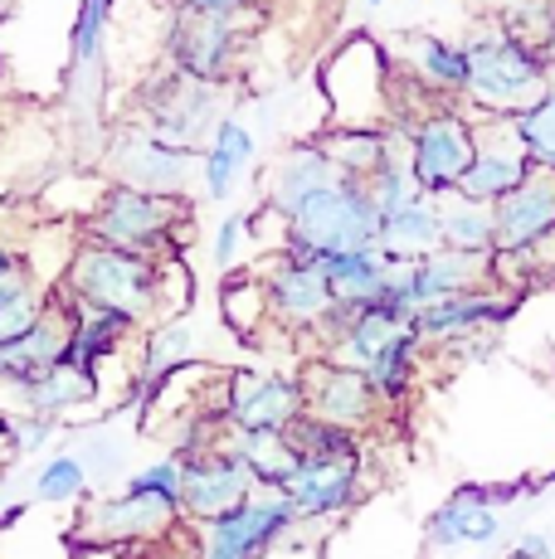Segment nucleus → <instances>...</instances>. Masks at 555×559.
I'll list each match as a JSON object with an SVG mask.
<instances>
[{
	"label": "nucleus",
	"mask_w": 555,
	"mask_h": 559,
	"mask_svg": "<svg viewBox=\"0 0 555 559\" xmlns=\"http://www.w3.org/2000/svg\"><path fill=\"white\" fill-rule=\"evenodd\" d=\"M336 176L341 170H336V160L327 156L322 136H303V142H293L269 170V214L287 219L297 204H303L307 195H317L322 186H332Z\"/></svg>",
	"instance_id": "obj_22"
},
{
	"label": "nucleus",
	"mask_w": 555,
	"mask_h": 559,
	"mask_svg": "<svg viewBox=\"0 0 555 559\" xmlns=\"http://www.w3.org/2000/svg\"><path fill=\"white\" fill-rule=\"evenodd\" d=\"M253 491H263V487L253 481V472L229 453L224 438L215 448H200V453L180 457V515H186V525H196V531L220 521V515L239 511Z\"/></svg>",
	"instance_id": "obj_13"
},
{
	"label": "nucleus",
	"mask_w": 555,
	"mask_h": 559,
	"mask_svg": "<svg viewBox=\"0 0 555 559\" xmlns=\"http://www.w3.org/2000/svg\"><path fill=\"white\" fill-rule=\"evenodd\" d=\"M303 414H307L303 380H297L293 370H259V365H239V370L220 374V418H224V428L287 433Z\"/></svg>",
	"instance_id": "obj_8"
},
{
	"label": "nucleus",
	"mask_w": 555,
	"mask_h": 559,
	"mask_svg": "<svg viewBox=\"0 0 555 559\" xmlns=\"http://www.w3.org/2000/svg\"><path fill=\"white\" fill-rule=\"evenodd\" d=\"M555 229V176L536 170L527 186H517L507 200L493 204V234H497V258H517L536 239Z\"/></svg>",
	"instance_id": "obj_21"
},
{
	"label": "nucleus",
	"mask_w": 555,
	"mask_h": 559,
	"mask_svg": "<svg viewBox=\"0 0 555 559\" xmlns=\"http://www.w3.org/2000/svg\"><path fill=\"white\" fill-rule=\"evenodd\" d=\"M477 152V112L473 107L439 103L429 112H420L404 132V156H410V176L420 186L424 200L444 204L458 195L468 166Z\"/></svg>",
	"instance_id": "obj_4"
},
{
	"label": "nucleus",
	"mask_w": 555,
	"mask_h": 559,
	"mask_svg": "<svg viewBox=\"0 0 555 559\" xmlns=\"http://www.w3.org/2000/svg\"><path fill=\"white\" fill-rule=\"evenodd\" d=\"M263 297H269V321L287 336H307L312 350L322 346L327 326L336 317V293L327 277L322 258H293L278 249V258L263 273Z\"/></svg>",
	"instance_id": "obj_7"
},
{
	"label": "nucleus",
	"mask_w": 555,
	"mask_h": 559,
	"mask_svg": "<svg viewBox=\"0 0 555 559\" xmlns=\"http://www.w3.org/2000/svg\"><path fill=\"white\" fill-rule=\"evenodd\" d=\"M186 525L180 515V501H162V497H142V491H127L117 487L108 497H98L88 511H83L79 531L98 545H152V540H166Z\"/></svg>",
	"instance_id": "obj_15"
},
{
	"label": "nucleus",
	"mask_w": 555,
	"mask_h": 559,
	"mask_svg": "<svg viewBox=\"0 0 555 559\" xmlns=\"http://www.w3.org/2000/svg\"><path fill=\"white\" fill-rule=\"evenodd\" d=\"M69 336H73V302L59 293V297H49V311L39 317L35 331L0 346V394L20 400L35 380H45L63 360V350H69Z\"/></svg>",
	"instance_id": "obj_19"
},
{
	"label": "nucleus",
	"mask_w": 555,
	"mask_h": 559,
	"mask_svg": "<svg viewBox=\"0 0 555 559\" xmlns=\"http://www.w3.org/2000/svg\"><path fill=\"white\" fill-rule=\"evenodd\" d=\"M45 311H49V293H39L29 263L15 249H0V346L35 331Z\"/></svg>",
	"instance_id": "obj_25"
},
{
	"label": "nucleus",
	"mask_w": 555,
	"mask_h": 559,
	"mask_svg": "<svg viewBox=\"0 0 555 559\" xmlns=\"http://www.w3.org/2000/svg\"><path fill=\"white\" fill-rule=\"evenodd\" d=\"M127 491H142V497H162V501H180V457L166 453L156 462H146L142 472H132V477L122 481Z\"/></svg>",
	"instance_id": "obj_42"
},
{
	"label": "nucleus",
	"mask_w": 555,
	"mask_h": 559,
	"mask_svg": "<svg viewBox=\"0 0 555 559\" xmlns=\"http://www.w3.org/2000/svg\"><path fill=\"white\" fill-rule=\"evenodd\" d=\"M249 234H253V214H224L220 219L215 243H210L220 273H234V263H244V253H249Z\"/></svg>",
	"instance_id": "obj_43"
},
{
	"label": "nucleus",
	"mask_w": 555,
	"mask_h": 559,
	"mask_svg": "<svg viewBox=\"0 0 555 559\" xmlns=\"http://www.w3.org/2000/svg\"><path fill=\"white\" fill-rule=\"evenodd\" d=\"M297 535H303V525H297L293 507L278 491H253L239 511L200 525L196 559H269Z\"/></svg>",
	"instance_id": "obj_9"
},
{
	"label": "nucleus",
	"mask_w": 555,
	"mask_h": 559,
	"mask_svg": "<svg viewBox=\"0 0 555 559\" xmlns=\"http://www.w3.org/2000/svg\"><path fill=\"white\" fill-rule=\"evenodd\" d=\"M493 20L521 49L555 63V0H501V10Z\"/></svg>",
	"instance_id": "obj_33"
},
{
	"label": "nucleus",
	"mask_w": 555,
	"mask_h": 559,
	"mask_svg": "<svg viewBox=\"0 0 555 559\" xmlns=\"http://www.w3.org/2000/svg\"><path fill=\"white\" fill-rule=\"evenodd\" d=\"M322 146H327V156L336 160L341 176L370 180L404 142H400V136H390L386 127H332V132L322 136Z\"/></svg>",
	"instance_id": "obj_29"
},
{
	"label": "nucleus",
	"mask_w": 555,
	"mask_h": 559,
	"mask_svg": "<svg viewBox=\"0 0 555 559\" xmlns=\"http://www.w3.org/2000/svg\"><path fill=\"white\" fill-rule=\"evenodd\" d=\"M444 249L458 253H497V234H493V210L487 204H468V200H444Z\"/></svg>",
	"instance_id": "obj_35"
},
{
	"label": "nucleus",
	"mask_w": 555,
	"mask_h": 559,
	"mask_svg": "<svg viewBox=\"0 0 555 559\" xmlns=\"http://www.w3.org/2000/svg\"><path fill=\"white\" fill-rule=\"evenodd\" d=\"M468 59V107L477 117H501L511 122L517 112H527L541 93L551 88V69L555 63L536 59L531 49H521L497 20L468 25V35L458 39Z\"/></svg>",
	"instance_id": "obj_2"
},
{
	"label": "nucleus",
	"mask_w": 555,
	"mask_h": 559,
	"mask_svg": "<svg viewBox=\"0 0 555 559\" xmlns=\"http://www.w3.org/2000/svg\"><path fill=\"white\" fill-rule=\"evenodd\" d=\"M83 462V467H88V477L93 481H108L117 467H122V457H127V448H122V438H113L108 428H93V433H83V448L79 453H73Z\"/></svg>",
	"instance_id": "obj_41"
},
{
	"label": "nucleus",
	"mask_w": 555,
	"mask_h": 559,
	"mask_svg": "<svg viewBox=\"0 0 555 559\" xmlns=\"http://www.w3.org/2000/svg\"><path fill=\"white\" fill-rule=\"evenodd\" d=\"M137 117L142 127H152L156 136L190 152H205V142L215 136V127L224 122V88L220 83H200L180 69H156L152 79L137 88Z\"/></svg>",
	"instance_id": "obj_6"
},
{
	"label": "nucleus",
	"mask_w": 555,
	"mask_h": 559,
	"mask_svg": "<svg viewBox=\"0 0 555 559\" xmlns=\"http://www.w3.org/2000/svg\"><path fill=\"white\" fill-rule=\"evenodd\" d=\"M108 166H113V186H132L146 195H166V200H186L190 180L200 170V152L176 146L166 136H156L152 127H127L113 136L108 146Z\"/></svg>",
	"instance_id": "obj_12"
},
{
	"label": "nucleus",
	"mask_w": 555,
	"mask_h": 559,
	"mask_svg": "<svg viewBox=\"0 0 555 559\" xmlns=\"http://www.w3.org/2000/svg\"><path fill=\"white\" fill-rule=\"evenodd\" d=\"M511 136H517L521 152L531 156V166L555 176V73H551V88L541 93L527 112L511 117Z\"/></svg>",
	"instance_id": "obj_36"
},
{
	"label": "nucleus",
	"mask_w": 555,
	"mask_h": 559,
	"mask_svg": "<svg viewBox=\"0 0 555 559\" xmlns=\"http://www.w3.org/2000/svg\"><path fill=\"white\" fill-rule=\"evenodd\" d=\"M287 438H293L297 457H361L366 453V433H346V428H332L307 414L287 428Z\"/></svg>",
	"instance_id": "obj_39"
},
{
	"label": "nucleus",
	"mask_w": 555,
	"mask_h": 559,
	"mask_svg": "<svg viewBox=\"0 0 555 559\" xmlns=\"http://www.w3.org/2000/svg\"><path fill=\"white\" fill-rule=\"evenodd\" d=\"M366 491V453L361 457H303L297 472L278 487V497L293 507L297 525L341 521Z\"/></svg>",
	"instance_id": "obj_14"
},
{
	"label": "nucleus",
	"mask_w": 555,
	"mask_h": 559,
	"mask_svg": "<svg viewBox=\"0 0 555 559\" xmlns=\"http://www.w3.org/2000/svg\"><path fill=\"white\" fill-rule=\"evenodd\" d=\"M327 277H332V293L341 307H366L370 297H380L394 283V263L386 249H361V253H336L322 258Z\"/></svg>",
	"instance_id": "obj_28"
},
{
	"label": "nucleus",
	"mask_w": 555,
	"mask_h": 559,
	"mask_svg": "<svg viewBox=\"0 0 555 559\" xmlns=\"http://www.w3.org/2000/svg\"><path fill=\"white\" fill-rule=\"evenodd\" d=\"M380 249L390 263H414V258L444 249V210L434 200H410L404 210H394L380 219Z\"/></svg>",
	"instance_id": "obj_26"
},
{
	"label": "nucleus",
	"mask_w": 555,
	"mask_h": 559,
	"mask_svg": "<svg viewBox=\"0 0 555 559\" xmlns=\"http://www.w3.org/2000/svg\"><path fill=\"white\" fill-rule=\"evenodd\" d=\"M361 249H380V214L366 180L336 176L283 219V253L293 258H336Z\"/></svg>",
	"instance_id": "obj_3"
},
{
	"label": "nucleus",
	"mask_w": 555,
	"mask_h": 559,
	"mask_svg": "<svg viewBox=\"0 0 555 559\" xmlns=\"http://www.w3.org/2000/svg\"><path fill=\"white\" fill-rule=\"evenodd\" d=\"M0 20H5V15H0Z\"/></svg>",
	"instance_id": "obj_48"
},
{
	"label": "nucleus",
	"mask_w": 555,
	"mask_h": 559,
	"mask_svg": "<svg viewBox=\"0 0 555 559\" xmlns=\"http://www.w3.org/2000/svg\"><path fill=\"white\" fill-rule=\"evenodd\" d=\"M55 418H39V414H0V433L10 438L15 453H39V448L55 438Z\"/></svg>",
	"instance_id": "obj_44"
},
{
	"label": "nucleus",
	"mask_w": 555,
	"mask_h": 559,
	"mask_svg": "<svg viewBox=\"0 0 555 559\" xmlns=\"http://www.w3.org/2000/svg\"><path fill=\"white\" fill-rule=\"evenodd\" d=\"M493 258L497 253H458V249H434L414 263H394V277L400 287L410 293L414 307H434V302H448V297H463V293H477V287H493Z\"/></svg>",
	"instance_id": "obj_20"
},
{
	"label": "nucleus",
	"mask_w": 555,
	"mask_h": 559,
	"mask_svg": "<svg viewBox=\"0 0 555 559\" xmlns=\"http://www.w3.org/2000/svg\"><path fill=\"white\" fill-rule=\"evenodd\" d=\"M108 15H113V0H79V20H73V39H69V73L73 79L98 69Z\"/></svg>",
	"instance_id": "obj_37"
},
{
	"label": "nucleus",
	"mask_w": 555,
	"mask_h": 559,
	"mask_svg": "<svg viewBox=\"0 0 555 559\" xmlns=\"http://www.w3.org/2000/svg\"><path fill=\"white\" fill-rule=\"evenodd\" d=\"M366 190H370V204H376L380 219L394 214V210H404L410 200H420V186H414V176H410V156H404V146L366 180Z\"/></svg>",
	"instance_id": "obj_40"
},
{
	"label": "nucleus",
	"mask_w": 555,
	"mask_h": 559,
	"mask_svg": "<svg viewBox=\"0 0 555 559\" xmlns=\"http://www.w3.org/2000/svg\"><path fill=\"white\" fill-rule=\"evenodd\" d=\"M420 356H424V346H420V336H414V326H410V331H400V336H394L390 346L366 365L370 384H376V394L386 400V408L410 404L414 384H420Z\"/></svg>",
	"instance_id": "obj_32"
},
{
	"label": "nucleus",
	"mask_w": 555,
	"mask_h": 559,
	"mask_svg": "<svg viewBox=\"0 0 555 559\" xmlns=\"http://www.w3.org/2000/svg\"><path fill=\"white\" fill-rule=\"evenodd\" d=\"M176 224H186V200L146 195V190L132 186H108L103 200L93 204V214L83 219V239L166 263V258H176V243H170Z\"/></svg>",
	"instance_id": "obj_5"
},
{
	"label": "nucleus",
	"mask_w": 555,
	"mask_h": 559,
	"mask_svg": "<svg viewBox=\"0 0 555 559\" xmlns=\"http://www.w3.org/2000/svg\"><path fill=\"white\" fill-rule=\"evenodd\" d=\"M63 297L73 307L88 311H113L127 317L132 326L152 321L156 311L166 317V263L146 253H127V249H108V243H88L69 253L63 267Z\"/></svg>",
	"instance_id": "obj_1"
},
{
	"label": "nucleus",
	"mask_w": 555,
	"mask_h": 559,
	"mask_svg": "<svg viewBox=\"0 0 555 559\" xmlns=\"http://www.w3.org/2000/svg\"><path fill=\"white\" fill-rule=\"evenodd\" d=\"M536 176L531 156L521 152V142L511 136V122L501 117H477V152H473V166H468L463 186H458V200L468 204H487L493 210L497 200H507L517 186Z\"/></svg>",
	"instance_id": "obj_17"
},
{
	"label": "nucleus",
	"mask_w": 555,
	"mask_h": 559,
	"mask_svg": "<svg viewBox=\"0 0 555 559\" xmlns=\"http://www.w3.org/2000/svg\"><path fill=\"white\" fill-rule=\"evenodd\" d=\"M132 321L113 317V311H88V307H73V336L63 360L79 365V370H98L103 360H113L117 350L132 341Z\"/></svg>",
	"instance_id": "obj_30"
},
{
	"label": "nucleus",
	"mask_w": 555,
	"mask_h": 559,
	"mask_svg": "<svg viewBox=\"0 0 555 559\" xmlns=\"http://www.w3.org/2000/svg\"><path fill=\"white\" fill-rule=\"evenodd\" d=\"M196 326L186 317H162L142 341V365L132 374H162L180 370V365H196Z\"/></svg>",
	"instance_id": "obj_34"
},
{
	"label": "nucleus",
	"mask_w": 555,
	"mask_h": 559,
	"mask_svg": "<svg viewBox=\"0 0 555 559\" xmlns=\"http://www.w3.org/2000/svg\"><path fill=\"white\" fill-rule=\"evenodd\" d=\"M507 559H555V545L546 531H521L517 540L507 545Z\"/></svg>",
	"instance_id": "obj_45"
},
{
	"label": "nucleus",
	"mask_w": 555,
	"mask_h": 559,
	"mask_svg": "<svg viewBox=\"0 0 555 559\" xmlns=\"http://www.w3.org/2000/svg\"><path fill=\"white\" fill-rule=\"evenodd\" d=\"M224 443H229V453L253 472V481H259L263 491H278L297 472V462H303L287 433H249V428H229Z\"/></svg>",
	"instance_id": "obj_31"
},
{
	"label": "nucleus",
	"mask_w": 555,
	"mask_h": 559,
	"mask_svg": "<svg viewBox=\"0 0 555 559\" xmlns=\"http://www.w3.org/2000/svg\"><path fill=\"white\" fill-rule=\"evenodd\" d=\"M244 53V15H215V10L170 5L166 63L200 83H229Z\"/></svg>",
	"instance_id": "obj_10"
},
{
	"label": "nucleus",
	"mask_w": 555,
	"mask_h": 559,
	"mask_svg": "<svg viewBox=\"0 0 555 559\" xmlns=\"http://www.w3.org/2000/svg\"><path fill=\"white\" fill-rule=\"evenodd\" d=\"M507 540L501 511L493 507V491L483 481H463L434 507L424 521V545L429 550H487V545Z\"/></svg>",
	"instance_id": "obj_18"
},
{
	"label": "nucleus",
	"mask_w": 555,
	"mask_h": 559,
	"mask_svg": "<svg viewBox=\"0 0 555 559\" xmlns=\"http://www.w3.org/2000/svg\"><path fill=\"white\" fill-rule=\"evenodd\" d=\"M511 287H477V293L448 297V302H434L414 317V336H420L424 350H453L463 341L493 336L497 326H507L517 317L521 297H507Z\"/></svg>",
	"instance_id": "obj_16"
},
{
	"label": "nucleus",
	"mask_w": 555,
	"mask_h": 559,
	"mask_svg": "<svg viewBox=\"0 0 555 559\" xmlns=\"http://www.w3.org/2000/svg\"><path fill=\"white\" fill-rule=\"evenodd\" d=\"M253 166V127L239 122V117H224L215 127V136L200 152V186H205V200H229L239 190V180L249 176Z\"/></svg>",
	"instance_id": "obj_24"
},
{
	"label": "nucleus",
	"mask_w": 555,
	"mask_h": 559,
	"mask_svg": "<svg viewBox=\"0 0 555 559\" xmlns=\"http://www.w3.org/2000/svg\"><path fill=\"white\" fill-rule=\"evenodd\" d=\"M366 5H386V0H366Z\"/></svg>",
	"instance_id": "obj_47"
},
{
	"label": "nucleus",
	"mask_w": 555,
	"mask_h": 559,
	"mask_svg": "<svg viewBox=\"0 0 555 559\" xmlns=\"http://www.w3.org/2000/svg\"><path fill=\"white\" fill-rule=\"evenodd\" d=\"M170 5H186V10H215V15H249L259 0H170Z\"/></svg>",
	"instance_id": "obj_46"
},
{
	"label": "nucleus",
	"mask_w": 555,
	"mask_h": 559,
	"mask_svg": "<svg viewBox=\"0 0 555 559\" xmlns=\"http://www.w3.org/2000/svg\"><path fill=\"white\" fill-rule=\"evenodd\" d=\"M297 380H303L307 418H322V424L346 428V433H370L390 414L361 365H341L332 356H307Z\"/></svg>",
	"instance_id": "obj_11"
},
{
	"label": "nucleus",
	"mask_w": 555,
	"mask_h": 559,
	"mask_svg": "<svg viewBox=\"0 0 555 559\" xmlns=\"http://www.w3.org/2000/svg\"><path fill=\"white\" fill-rule=\"evenodd\" d=\"M98 400V370H79V365L59 360L45 380H35L25 394L15 400L10 414H39V418H59L73 414V408H88Z\"/></svg>",
	"instance_id": "obj_27"
},
{
	"label": "nucleus",
	"mask_w": 555,
	"mask_h": 559,
	"mask_svg": "<svg viewBox=\"0 0 555 559\" xmlns=\"http://www.w3.org/2000/svg\"><path fill=\"white\" fill-rule=\"evenodd\" d=\"M93 487L88 467H83L73 453H55L45 462V467L35 472V487H29V497L45 501V507H69V501H83V491Z\"/></svg>",
	"instance_id": "obj_38"
},
{
	"label": "nucleus",
	"mask_w": 555,
	"mask_h": 559,
	"mask_svg": "<svg viewBox=\"0 0 555 559\" xmlns=\"http://www.w3.org/2000/svg\"><path fill=\"white\" fill-rule=\"evenodd\" d=\"M400 69L410 73L424 93H434V98H463L468 93V59H463V45H458V39L429 35V29L404 35Z\"/></svg>",
	"instance_id": "obj_23"
}]
</instances>
